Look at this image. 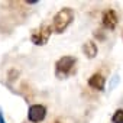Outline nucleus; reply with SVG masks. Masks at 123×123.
<instances>
[{"mask_svg": "<svg viewBox=\"0 0 123 123\" xmlns=\"http://www.w3.org/2000/svg\"><path fill=\"white\" fill-rule=\"evenodd\" d=\"M74 20V10L71 7H62L52 19V29L55 33H62Z\"/></svg>", "mask_w": 123, "mask_h": 123, "instance_id": "2", "label": "nucleus"}, {"mask_svg": "<svg viewBox=\"0 0 123 123\" xmlns=\"http://www.w3.org/2000/svg\"><path fill=\"white\" fill-rule=\"evenodd\" d=\"M88 86L97 91H103L104 86H106V78L101 73H94L90 78H88Z\"/></svg>", "mask_w": 123, "mask_h": 123, "instance_id": "6", "label": "nucleus"}, {"mask_svg": "<svg viewBox=\"0 0 123 123\" xmlns=\"http://www.w3.org/2000/svg\"><path fill=\"white\" fill-rule=\"evenodd\" d=\"M117 22H119V18H117V13L116 10L113 9H106L103 12V16H101V25L104 29L107 31H113L116 26H117Z\"/></svg>", "mask_w": 123, "mask_h": 123, "instance_id": "5", "label": "nucleus"}, {"mask_svg": "<svg viewBox=\"0 0 123 123\" xmlns=\"http://www.w3.org/2000/svg\"><path fill=\"white\" fill-rule=\"evenodd\" d=\"M111 123H123V109H117L111 116Z\"/></svg>", "mask_w": 123, "mask_h": 123, "instance_id": "8", "label": "nucleus"}, {"mask_svg": "<svg viewBox=\"0 0 123 123\" xmlns=\"http://www.w3.org/2000/svg\"><path fill=\"white\" fill-rule=\"evenodd\" d=\"M83 52H84V55H86L88 59H93V58L97 55V52H98L97 43H96L94 41H87V42L83 45Z\"/></svg>", "mask_w": 123, "mask_h": 123, "instance_id": "7", "label": "nucleus"}, {"mask_svg": "<svg viewBox=\"0 0 123 123\" xmlns=\"http://www.w3.org/2000/svg\"><path fill=\"white\" fill-rule=\"evenodd\" d=\"M52 25H46V23H43V25H41L38 29H35V31H32V33H31V41H32V43H35V45H45L48 41H49V36H51V33H52Z\"/></svg>", "mask_w": 123, "mask_h": 123, "instance_id": "3", "label": "nucleus"}, {"mask_svg": "<svg viewBox=\"0 0 123 123\" xmlns=\"http://www.w3.org/2000/svg\"><path fill=\"white\" fill-rule=\"evenodd\" d=\"M0 123H6V120L3 117V113H2V109H0Z\"/></svg>", "mask_w": 123, "mask_h": 123, "instance_id": "9", "label": "nucleus"}, {"mask_svg": "<svg viewBox=\"0 0 123 123\" xmlns=\"http://www.w3.org/2000/svg\"><path fill=\"white\" fill-rule=\"evenodd\" d=\"M77 65V58L71 55L61 56L56 62H55V77L58 80H65L70 75L74 74Z\"/></svg>", "mask_w": 123, "mask_h": 123, "instance_id": "1", "label": "nucleus"}, {"mask_svg": "<svg viewBox=\"0 0 123 123\" xmlns=\"http://www.w3.org/2000/svg\"><path fill=\"white\" fill-rule=\"evenodd\" d=\"M46 117V107L43 104H32L28 109V120L31 123H41Z\"/></svg>", "mask_w": 123, "mask_h": 123, "instance_id": "4", "label": "nucleus"}]
</instances>
